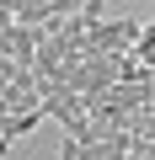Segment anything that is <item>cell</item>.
<instances>
[{"label": "cell", "mask_w": 155, "mask_h": 160, "mask_svg": "<svg viewBox=\"0 0 155 160\" xmlns=\"http://www.w3.org/2000/svg\"><path fill=\"white\" fill-rule=\"evenodd\" d=\"M139 38H144V22L118 16V22H96V27L86 32V48H91V53H128Z\"/></svg>", "instance_id": "1"}, {"label": "cell", "mask_w": 155, "mask_h": 160, "mask_svg": "<svg viewBox=\"0 0 155 160\" xmlns=\"http://www.w3.org/2000/svg\"><path fill=\"white\" fill-rule=\"evenodd\" d=\"M43 118H48V107H32V112H0V155H6L16 139H27Z\"/></svg>", "instance_id": "2"}, {"label": "cell", "mask_w": 155, "mask_h": 160, "mask_svg": "<svg viewBox=\"0 0 155 160\" xmlns=\"http://www.w3.org/2000/svg\"><path fill=\"white\" fill-rule=\"evenodd\" d=\"M27 6H32V0H0V16H11V22H16Z\"/></svg>", "instance_id": "3"}]
</instances>
